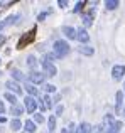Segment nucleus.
<instances>
[{
	"label": "nucleus",
	"mask_w": 125,
	"mask_h": 133,
	"mask_svg": "<svg viewBox=\"0 0 125 133\" xmlns=\"http://www.w3.org/2000/svg\"><path fill=\"white\" fill-rule=\"evenodd\" d=\"M69 44L66 42V41H56L53 45V54L56 56V59H63V57H66V56L69 54Z\"/></svg>",
	"instance_id": "1"
},
{
	"label": "nucleus",
	"mask_w": 125,
	"mask_h": 133,
	"mask_svg": "<svg viewBox=\"0 0 125 133\" xmlns=\"http://www.w3.org/2000/svg\"><path fill=\"white\" fill-rule=\"evenodd\" d=\"M41 66H42V69H44V76H49V78H54V76L58 74V69H56V66H54L51 61H46V59H42V61H41Z\"/></svg>",
	"instance_id": "2"
},
{
	"label": "nucleus",
	"mask_w": 125,
	"mask_h": 133,
	"mask_svg": "<svg viewBox=\"0 0 125 133\" xmlns=\"http://www.w3.org/2000/svg\"><path fill=\"white\" fill-rule=\"evenodd\" d=\"M37 106H39V101L34 96H29V94H27L26 99H24V108L27 110V113H34V111L37 110Z\"/></svg>",
	"instance_id": "3"
},
{
	"label": "nucleus",
	"mask_w": 125,
	"mask_h": 133,
	"mask_svg": "<svg viewBox=\"0 0 125 133\" xmlns=\"http://www.w3.org/2000/svg\"><path fill=\"white\" fill-rule=\"evenodd\" d=\"M44 78H46V76L44 74H41V72H37V71H30L29 72V76H27V79H29V83L30 84H42L44 83Z\"/></svg>",
	"instance_id": "4"
},
{
	"label": "nucleus",
	"mask_w": 125,
	"mask_h": 133,
	"mask_svg": "<svg viewBox=\"0 0 125 133\" xmlns=\"http://www.w3.org/2000/svg\"><path fill=\"white\" fill-rule=\"evenodd\" d=\"M125 76V66L123 64H115L112 68V78L115 79V81H120Z\"/></svg>",
	"instance_id": "5"
},
{
	"label": "nucleus",
	"mask_w": 125,
	"mask_h": 133,
	"mask_svg": "<svg viewBox=\"0 0 125 133\" xmlns=\"http://www.w3.org/2000/svg\"><path fill=\"white\" fill-rule=\"evenodd\" d=\"M5 86H7V88H9L10 91H12V93L15 94V96H17V94H22V88H20V86H19V83H17V81H14V79L7 81V83H5Z\"/></svg>",
	"instance_id": "6"
},
{
	"label": "nucleus",
	"mask_w": 125,
	"mask_h": 133,
	"mask_svg": "<svg viewBox=\"0 0 125 133\" xmlns=\"http://www.w3.org/2000/svg\"><path fill=\"white\" fill-rule=\"evenodd\" d=\"M123 94H125V93H122V91H117V94H115V113H120V111H122Z\"/></svg>",
	"instance_id": "7"
},
{
	"label": "nucleus",
	"mask_w": 125,
	"mask_h": 133,
	"mask_svg": "<svg viewBox=\"0 0 125 133\" xmlns=\"http://www.w3.org/2000/svg\"><path fill=\"white\" fill-rule=\"evenodd\" d=\"M63 34H64L68 39H76V36H78V30H76L74 27L64 25V27H63Z\"/></svg>",
	"instance_id": "8"
},
{
	"label": "nucleus",
	"mask_w": 125,
	"mask_h": 133,
	"mask_svg": "<svg viewBox=\"0 0 125 133\" xmlns=\"http://www.w3.org/2000/svg\"><path fill=\"white\" fill-rule=\"evenodd\" d=\"M17 19H20V15H9L7 19H3L2 22H0V30H2V29H5L7 25H10V24L17 22Z\"/></svg>",
	"instance_id": "9"
},
{
	"label": "nucleus",
	"mask_w": 125,
	"mask_h": 133,
	"mask_svg": "<svg viewBox=\"0 0 125 133\" xmlns=\"http://www.w3.org/2000/svg\"><path fill=\"white\" fill-rule=\"evenodd\" d=\"M76 39H78L81 44H86L90 41V36H88V32H86L85 29H78V36H76Z\"/></svg>",
	"instance_id": "10"
},
{
	"label": "nucleus",
	"mask_w": 125,
	"mask_h": 133,
	"mask_svg": "<svg viewBox=\"0 0 125 133\" xmlns=\"http://www.w3.org/2000/svg\"><path fill=\"white\" fill-rule=\"evenodd\" d=\"M78 52L83 56H93V52H95V49L90 47V45H79L78 47Z\"/></svg>",
	"instance_id": "11"
},
{
	"label": "nucleus",
	"mask_w": 125,
	"mask_h": 133,
	"mask_svg": "<svg viewBox=\"0 0 125 133\" xmlns=\"http://www.w3.org/2000/svg\"><path fill=\"white\" fill-rule=\"evenodd\" d=\"M93 14H95V10H91V12H88V14H83V24H85L86 27H90L93 24Z\"/></svg>",
	"instance_id": "12"
},
{
	"label": "nucleus",
	"mask_w": 125,
	"mask_h": 133,
	"mask_svg": "<svg viewBox=\"0 0 125 133\" xmlns=\"http://www.w3.org/2000/svg\"><path fill=\"white\" fill-rule=\"evenodd\" d=\"M24 130H26L27 133H34L37 130V127H36V123H34L32 120H27L26 123H24Z\"/></svg>",
	"instance_id": "13"
},
{
	"label": "nucleus",
	"mask_w": 125,
	"mask_h": 133,
	"mask_svg": "<svg viewBox=\"0 0 125 133\" xmlns=\"http://www.w3.org/2000/svg\"><path fill=\"white\" fill-rule=\"evenodd\" d=\"M91 131V127H90V123H86V121H83L81 125H78V128H76V133H90Z\"/></svg>",
	"instance_id": "14"
},
{
	"label": "nucleus",
	"mask_w": 125,
	"mask_h": 133,
	"mask_svg": "<svg viewBox=\"0 0 125 133\" xmlns=\"http://www.w3.org/2000/svg\"><path fill=\"white\" fill-rule=\"evenodd\" d=\"M24 125H22V121L19 120V118H12V121H10V128H12L14 131H17V130H20Z\"/></svg>",
	"instance_id": "15"
},
{
	"label": "nucleus",
	"mask_w": 125,
	"mask_h": 133,
	"mask_svg": "<svg viewBox=\"0 0 125 133\" xmlns=\"http://www.w3.org/2000/svg\"><path fill=\"white\" fill-rule=\"evenodd\" d=\"M10 113H12L15 118H19L20 115L24 113V108L20 106V104H15V106H12V108H10Z\"/></svg>",
	"instance_id": "16"
},
{
	"label": "nucleus",
	"mask_w": 125,
	"mask_h": 133,
	"mask_svg": "<svg viewBox=\"0 0 125 133\" xmlns=\"http://www.w3.org/2000/svg\"><path fill=\"white\" fill-rule=\"evenodd\" d=\"M3 98H5V99L9 101L10 104H12V106H15V104H19V103H17V96H15L14 93H5V94H3Z\"/></svg>",
	"instance_id": "17"
},
{
	"label": "nucleus",
	"mask_w": 125,
	"mask_h": 133,
	"mask_svg": "<svg viewBox=\"0 0 125 133\" xmlns=\"http://www.w3.org/2000/svg\"><path fill=\"white\" fill-rule=\"evenodd\" d=\"M26 89H27V93H29V96H34V98H36L37 94H39L37 88L34 84H30V83H27V84H26Z\"/></svg>",
	"instance_id": "18"
},
{
	"label": "nucleus",
	"mask_w": 125,
	"mask_h": 133,
	"mask_svg": "<svg viewBox=\"0 0 125 133\" xmlns=\"http://www.w3.org/2000/svg\"><path fill=\"white\" fill-rule=\"evenodd\" d=\"M120 128H122V121H115V123L107 130V133H120Z\"/></svg>",
	"instance_id": "19"
},
{
	"label": "nucleus",
	"mask_w": 125,
	"mask_h": 133,
	"mask_svg": "<svg viewBox=\"0 0 125 133\" xmlns=\"http://www.w3.org/2000/svg\"><path fill=\"white\" fill-rule=\"evenodd\" d=\"M27 66H29V68L32 69V71H34V69L37 68V59L34 57L32 54H30V56H27Z\"/></svg>",
	"instance_id": "20"
},
{
	"label": "nucleus",
	"mask_w": 125,
	"mask_h": 133,
	"mask_svg": "<svg viewBox=\"0 0 125 133\" xmlns=\"http://www.w3.org/2000/svg\"><path fill=\"white\" fill-rule=\"evenodd\" d=\"M105 7L108 10H115L117 7H118V2H117V0H107V2H105Z\"/></svg>",
	"instance_id": "21"
},
{
	"label": "nucleus",
	"mask_w": 125,
	"mask_h": 133,
	"mask_svg": "<svg viewBox=\"0 0 125 133\" xmlns=\"http://www.w3.org/2000/svg\"><path fill=\"white\" fill-rule=\"evenodd\" d=\"M47 127H49V131L53 133L54 131V128H56V116H49V120H47Z\"/></svg>",
	"instance_id": "22"
},
{
	"label": "nucleus",
	"mask_w": 125,
	"mask_h": 133,
	"mask_svg": "<svg viewBox=\"0 0 125 133\" xmlns=\"http://www.w3.org/2000/svg\"><path fill=\"white\" fill-rule=\"evenodd\" d=\"M12 78L15 79V81H20V79H24V74L19 71V69H12Z\"/></svg>",
	"instance_id": "23"
},
{
	"label": "nucleus",
	"mask_w": 125,
	"mask_h": 133,
	"mask_svg": "<svg viewBox=\"0 0 125 133\" xmlns=\"http://www.w3.org/2000/svg\"><path fill=\"white\" fill-rule=\"evenodd\" d=\"M42 101H44V106H46V110H51V108H53V99H51L47 94L42 98Z\"/></svg>",
	"instance_id": "24"
},
{
	"label": "nucleus",
	"mask_w": 125,
	"mask_h": 133,
	"mask_svg": "<svg viewBox=\"0 0 125 133\" xmlns=\"http://www.w3.org/2000/svg\"><path fill=\"white\" fill-rule=\"evenodd\" d=\"M34 123H44V116L41 113H36L34 115Z\"/></svg>",
	"instance_id": "25"
},
{
	"label": "nucleus",
	"mask_w": 125,
	"mask_h": 133,
	"mask_svg": "<svg viewBox=\"0 0 125 133\" xmlns=\"http://www.w3.org/2000/svg\"><path fill=\"white\" fill-rule=\"evenodd\" d=\"M44 89H46V93H54V91H56V86L54 84H46Z\"/></svg>",
	"instance_id": "26"
},
{
	"label": "nucleus",
	"mask_w": 125,
	"mask_h": 133,
	"mask_svg": "<svg viewBox=\"0 0 125 133\" xmlns=\"http://www.w3.org/2000/svg\"><path fill=\"white\" fill-rule=\"evenodd\" d=\"M93 133H105V128H103V125H98V127H95Z\"/></svg>",
	"instance_id": "27"
},
{
	"label": "nucleus",
	"mask_w": 125,
	"mask_h": 133,
	"mask_svg": "<svg viewBox=\"0 0 125 133\" xmlns=\"http://www.w3.org/2000/svg\"><path fill=\"white\" fill-rule=\"evenodd\" d=\"M85 3H86V2H78V3H76V7H74V12H79V10L85 7Z\"/></svg>",
	"instance_id": "28"
},
{
	"label": "nucleus",
	"mask_w": 125,
	"mask_h": 133,
	"mask_svg": "<svg viewBox=\"0 0 125 133\" xmlns=\"http://www.w3.org/2000/svg\"><path fill=\"white\" fill-rule=\"evenodd\" d=\"M63 110H64V108H63V104H59V106L56 108V116H61V113H63Z\"/></svg>",
	"instance_id": "29"
},
{
	"label": "nucleus",
	"mask_w": 125,
	"mask_h": 133,
	"mask_svg": "<svg viewBox=\"0 0 125 133\" xmlns=\"http://www.w3.org/2000/svg\"><path fill=\"white\" fill-rule=\"evenodd\" d=\"M58 5H59L61 9H64V7L68 5V0H59V2H58Z\"/></svg>",
	"instance_id": "30"
},
{
	"label": "nucleus",
	"mask_w": 125,
	"mask_h": 133,
	"mask_svg": "<svg viewBox=\"0 0 125 133\" xmlns=\"http://www.w3.org/2000/svg\"><path fill=\"white\" fill-rule=\"evenodd\" d=\"M47 14H49V12H42V14H39V15H37V20H44Z\"/></svg>",
	"instance_id": "31"
},
{
	"label": "nucleus",
	"mask_w": 125,
	"mask_h": 133,
	"mask_svg": "<svg viewBox=\"0 0 125 133\" xmlns=\"http://www.w3.org/2000/svg\"><path fill=\"white\" fill-rule=\"evenodd\" d=\"M5 113V104H3V101H0V115Z\"/></svg>",
	"instance_id": "32"
},
{
	"label": "nucleus",
	"mask_w": 125,
	"mask_h": 133,
	"mask_svg": "<svg viewBox=\"0 0 125 133\" xmlns=\"http://www.w3.org/2000/svg\"><path fill=\"white\" fill-rule=\"evenodd\" d=\"M10 2H0V9H2V7H5V5H9Z\"/></svg>",
	"instance_id": "33"
},
{
	"label": "nucleus",
	"mask_w": 125,
	"mask_h": 133,
	"mask_svg": "<svg viewBox=\"0 0 125 133\" xmlns=\"http://www.w3.org/2000/svg\"><path fill=\"white\" fill-rule=\"evenodd\" d=\"M5 121H7V118H5V116H0V123H5Z\"/></svg>",
	"instance_id": "34"
},
{
	"label": "nucleus",
	"mask_w": 125,
	"mask_h": 133,
	"mask_svg": "<svg viewBox=\"0 0 125 133\" xmlns=\"http://www.w3.org/2000/svg\"><path fill=\"white\" fill-rule=\"evenodd\" d=\"M61 133H69V131H68V128H63V130H61Z\"/></svg>",
	"instance_id": "35"
},
{
	"label": "nucleus",
	"mask_w": 125,
	"mask_h": 133,
	"mask_svg": "<svg viewBox=\"0 0 125 133\" xmlns=\"http://www.w3.org/2000/svg\"><path fill=\"white\" fill-rule=\"evenodd\" d=\"M123 116H125V108H123Z\"/></svg>",
	"instance_id": "36"
},
{
	"label": "nucleus",
	"mask_w": 125,
	"mask_h": 133,
	"mask_svg": "<svg viewBox=\"0 0 125 133\" xmlns=\"http://www.w3.org/2000/svg\"><path fill=\"white\" fill-rule=\"evenodd\" d=\"M0 76H2V72H0Z\"/></svg>",
	"instance_id": "37"
},
{
	"label": "nucleus",
	"mask_w": 125,
	"mask_h": 133,
	"mask_svg": "<svg viewBox=\"0 0 125 133\" xmlns=\"http://www.w3.org/2000/svg\"><path fill=\"white\" fill-rule=\"evenodd\" d=\"M24 133H27V131H24Z\"/></svg>",
	"instance_id": "38"
}]
</instances>
